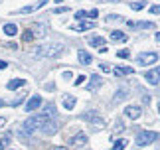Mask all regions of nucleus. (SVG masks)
I'll use <instances>...</instances> for the list:
<instances>
[{"mask_svg": "<svg viewBox=\"0 0 160 150\" xmlns=\"http://www.w3.org/2000/svg\"><path fill=\"white\" fill-rule=\"evenodd\" d=\"M61 53H63V43L61 42L42 43V46H36L34 52H32L34 58H58Z\"/></svg>", "mask_w": 160, "mask_h": 150, "instance_id": "obj_1", "label": "nucleus"}, {"mask_svg": "<svg viewBox=\"0 0 160 150\" xmlns=\"http://www.w3.org/2000/svg\"><path fill=\"white\" fill-rule=\"evenodd\" d=\"M158 138V132L154 130H140L137 134V146H146V144H152Z\"/></svg>", "mask_w": 160, "mask_h": 150, "instance_id": "obj_2", "label": "nucleus"}, {"mask_svg": "<svg viewBox=\"0 0 160 150\" xmlns=\"http://www.w3.org/2000/svg\"><path fill=\"white\" fill-rule=\"evenodd\" d=\"M158 61V53L156 52H142L137 55V63L138 65H152Z\"/></svg>", "mask_w": 160, "mask_h": 150, "instance_id": "obj_3", "label": "nucleus"}, {"mask_svg": "<svg viewBox=\"0 0 160 150\" xmlns=\"http://www.w3.org/2000/svg\"><path fill=\"white\" fill-rule=\"evenodd\" d=\"M40 130H42L44 134L52 136V134H55V132H58V122H55L53 118H48V122H46V124H44V127H42Z\"/></svg>", "mask_w": 160, "mask_h": 150, "instance_id": "obj_4", "label": "nucleus"}, {"mask_svg": "<svg viewBox=\"0 0 160 150\" xmlns=\"http://www.w3.org/2000/svg\"><path fill=\"white\" fill-rule=\"evenodd\" d=\"M40 107H42V97L34 95V97H30V101L26 103V112H34L36 109H40Z\"/></svg>", "mask_w": 160, "mask_h": 150, "instance_id": "obj_5", "label": "nucleus"}, {"mask_svg": "<svg viewBox=\"0 0 160 150\" xmlns=\"http://www.w3.org/2000/svg\"><path fill=\"white\" fill-rule=\"evenodd\" d=\"M125 115L128 118H132V121H137V118H140L142 111H140V107H137V105H128V107L125 109Z\"/></svg>", "mask_w": 160, "mask_h": 150, "instance_id": "obj_6", "label": "nucleus"}, {"mask_svg": "<svg viewBox=\"0 0 160 150\" xmlns=\"http://www.w3.org/2000/svg\"><path fill=\"white\" fill-rule=\"evenodd\" d=\"M71 144L75 146V148L85 146V144H87V134H85V132H77V134L71 138Z\"/></svg>", "mask_w": 160, "mask_h": 150, "instance_id": "obj_7", "label": "nucleus"}, {"mask_svg": "<svg viewBox=\"0 0 160 150\" xmlns=\"http://www.w3.org/2000/svg\"><path fill=\"white\" fill-rule=\"evenodd\" d=\"M91 28H95V24L93 22H79V24H73L71 26V30L73 32H87V30H91Z\"/></svg>", "mask_w": 160, "mask_h": 150, "instance_id": "obj_8", "label": "nucleus"}, {"mask_svg": "<svg viewBox=\"0 0 160 150\" xmlns=\"http://www.w3.org/2000/svg\"><path fill=\"white\" fill-rule=\"evenodd\" d=\"M144 79L148 81L150 85H156V83H160V73H158V69H152V71H146L144 73Z\"/></svg>", "mask_w": 160, "mask_h": 150, "instance_id": "obj_9", "label": "nucleus"}, {"mask_svg": "<svg viewBox=\"0 0 160 150\" xmlns=\"http://www.w3.org/2000/svg\"><path fill=\"white\" fill-rule=\"evenodd\" d=\"M87 40H89V46H93L97 49L105 48V38H101V36H89Z\"/></svg>", "mask_w": 160, "mask_h": 150, "instance_id": "obj_10", "label": "nucleus"}, {"mask_svg": "<svg viewBox=\"0 0 160 150\" xmlns=\"http://www.w3.org/2000/svg\"><path fill=\"white\" fill-rule=\"evenodd\" d=\"M83 118L91 121V124L95 127V130H101L103 127H105V121H101V118H97V117H93V115H83Z\"/></svg>", "mask_w": 160, "mask_h": 150, "instance_id": "obj_11", "label": "nucleus"}, {"mask_svg": "<svg viewBox=\"0 0 160 150\" xmlns=\"http://www.w3.org/2000/svg\"><path fill=\"white\" fill-rule=\"evenodd\" d=\"M128 28H138V30H150V28H154V22H128Z\"/></svg>", "mask_w": 160, "mask_h": 150, "instance_id": "obj_12", "label": "nucleus"}, {"mask_svg": "<svg viewBox=\"0 0 160 150\" xmlns=\"http://www.w3.org/2000/svg\"><path fill=\"white\" fill-rule=\"evenodd\" d=\"M77 58H79V61H81V65H89L91 61H93L91 53H87L85 49H79V52H77Z\"/></svg>", "mask_w": 160, "mask_h": 150, "instance_id": "obj_13", "label": "nucleus"}, {"mask_svg": "<svg viewBox=\"0 0 160 150\" xmlns=\"http://www.w3.org/2000/svg\"><path fill=\"white\" fill-rule=\"evenodd\" d=\"M26 85V79H12L6 83V89H10V91H14V89H20V87Z\"/></svg>", "mask_w": 160, "mask_h": 150, "instance_id": "obj_14", "label": "nucleus"}, {"mask_svg": "<svg viewBox=\"0 0 160 150\" xmlns=\"http://www.w3.org/2000/svg\"><path fill=\"white\" fill-rule=\"evenodd\" d=\"M103 85V79H101V75H91V83H89V89L91 91H95V89H99V87Z\"/></svg>", "mask_w": 160, "mask_h": 150, "instance_id": "obj_15", "label": "nucleus"}, {"mask_svg": "<svg viewBox=\"0 0 160 150\" xmlns=\"http://www.w3.org/2000/svg\"><path fill=\"white\" fill-rule=\"evenodd\" d=\"M111 40L113 42H127L128 36L125 32H121V30H115V32H111Z\"/></svg>", "mask_w": 160, "mask_h": 150, "instance_id": "obj_16", "label": "nucleus"}, {"mask_svg": "<svg viewBox=\"0 0 160 150\" xmlns=\"http://www.w3.org/2000/svg\"><path fill=\"white\" fill-rule=\"evenodd\" d=\"M75 105H77L75 97H71V95H65V97H63V109L73 111V107H75Z\"/></svg>", "mask_w": 160, "mask_h": 150, "instance_id": "obj_17", "label": "nucleus"}, {"mask_svg": "<svg viewBox=\"0 0 160 150\" xmlns=\"http://www.w3.org/2000/svg\"><path fill=\"white\" fill-rule=\"evenodd\" d=\"M134 73V69L132 67H127V65H119V67H115V75H132Z\"/></svg>", "mask_w": 160, "mask_h": 150, "instance_id": "obj_18", "label": "nucleus"}, {"mask_svg": "<svg viewBox=\"0 0 160 150\" xmlns=\"http://www.w3.org/2000/svg\"><path fill=\"white\" fill-rule=\"evenodd\" d=\"M4 34L6 36H10V38H14L16 34H18V26H16V24H4Z\"/></svg>", "mask_w": 160, "mask_h": 150, "instance_id": "obj_19", "label": "nucleus"}, {"mask_svg": "<svg viewBox=\"0 0 160 150\" xmlns=\"http://www.w3.org/2000/svg\"><path fill=\"white\" fill-rule=\"evenodd\" d=\"M127 95H128V89H127V87H122V89H119V91L115 93V99H113V103L125 101V99H127Z\"/></svg>", "mask_w": 160, "mask_h": 150, "instance_id": "obj_20", "label": "nucleus"}, {"mask_svg": "<svg viewBox=\"0 0 160 150\" xmlns=\"http://www.w3.org/2000/svg\"><path fill=\"white\" fill-rule=\"evenodd\" d=\"M44 6V2H38V4H32V6H24V8H20V14H28V12H34Z\"/></svg>", "mask_w": 160, "mask_h": 150, "instance_id": "obj_21", "label": "nucleus"}, {"mask_svg": "<svg viewBox=\"0 0 160 150\" xmlns=\"http://www.w3.org/2000/svg\"><path fill=\"white\" fill-rule=\"evenodd\" d=\"M127 138H119V140H115V144H113V150H125L127 148Z\"/></svg>", "mask_w": 160, "mask_h": 150, "instance_id": "obj_22", "label": "nucleus"}, {"mask_svg": "<svg viewBox=\"0 0 160 150\" xmlns=\"http://www.w3.org/2000/svg\"><path fill=\"white\" fill-rule=\"evenodd\" d=\"M8 144H10V134H4L2 138H0V150L8 148Z\"/></svg>", "mask_w": 160, "mask_h": 150, "instance_id": "obj_23", "label": "nucleus"}, {"mask_svg": "<svg viewBox=\"0 0 160 150\" xmlns=\"http://www.w3.org/2000/svg\"><path fill=\"white\" fill-rule=\"evenodd\" d=\"M117 58H119V59H128V58H131V52H127V49H119V52H117Z\"/></svg>", "mask_w": 160, "mask_h": 150, "instance_id": "obj_24", "label": "nucleus"}, {"mask_svg": "<svg viewBox=\"0 0 160 150\" xmlns=\"http://www.w3.org/2000/svg\"><path fill=\"white\" fill-rule=\"evenodd\" d=\"M44 112H46V115L48 117H55V107H53V105H46V109H44Z\"/></svg>", "mask_w": 160, "mask_h": 150, "instance_id": "obj_25", "label": "nucleus"}, {"mask_svg": "<svg viewBox=\"0 0 160 150\" xmlns=\"http://www.w3.org/2000/svg\"><path fill=\"white\" fill-rule=\"evenodd\" d=\"M34 36H36V34L32 32V30H26V32L22 34V38H24V42H32V40H34Z\"/></svg>", "mask_w": 160, "mask_h": 150, "instance_id": "obj_26", "label": "nucleus"}, {"mask_svg": "<svg viewBox=\"0 0 160 150\" xmlns=\"http://www.w3.org/2000/svg\"><path fill=\"white\" fill-rule=\"evenodd\" d=\"M75 18L79 22L81 20H85V18H89V12H85V10H79V12H75Z\"/></svg>", "mask_w": 160, "mask_h": 150, "instance_id": "obj_27", "label": "nucleus"}, {"mask_svg": "<svg viewBox=\"0 0 160 150\" xmlns=\"http://www.w3.org/2000/svg\"><path fill=\"white\" fill-rule=\"evenodd\" d=\"M144 6H146L144 2H132V4H131V8L138 12V10H142V8H144Z\"/></svg>", "mask_w": 160, "mask_h": 150, "instance_id": "obj_28", "label": "nucleus"}, {"mask_svg": "<svg viewBox=\"0 0 160 150\" xmlns=\"http://www.w3.org/2000/svg\"><path fill=\"white\" fill-rule=\"evenodd\" d=\"M99 67H101V71H105V73H109V71H111V65H109V63H105V61H103Z\"/></svg>", "mask_w": 160, "mask_h": 150, "instance_id": "obj_29", "label": "nucleus"}, {"mask_svg": "<svg viewBox=\"0 0 160 150\" xmlns=\"http://www.w3.org/2000/svg\"><path fill=\"white\" fill-rule=\"evenodd\" d=\"M148 12H150V14H160V6H150Z\"/></svg>", "mask_w": 160, "mask_h": 150, "instance_id": "obj_30", "label": "nucleus"}, {"mask_svg": "<svg viewBox=\"0 0 160 150\" xmlns=\"http://www.w3.org/2000/svg\"><path fill=\"white\" fill-rule=\"evenodd\" d=\"M53 12H55V14H63V12H69V8H65V6H61V8H55Z\"/></svg>", "mask_w": 160, "mask_h": 150, "instance_id": "obj_31", "label": "nucleus"}, {"mask_svg": "<svg viewBox=\"0 0 160 150\" xmlns=\"http://www.w3.org/2000/svg\"><path fill=\"white\" fill-rule=\"evenodd\" d=\"M97 16H99V10H91L89 12V18H97Z\"/></svg>", "mask_w": 160, "mask_h": 150, "instance_id": "obj_32", "label": "nucleus"}, {"mask_svg": "<svg viewBox=\"0 0 160 150\" xmlns=\"http://www.w3.org/2000/svg\"><path fill=\"white\" fill-rule=\"evenodd\" d=\"M83 81H85V77H83V75H79L77 81H75V85H83Z\"/></svg>", "mask_w": 160, "mask_h": 150, "instance_id": "obj_33", "label": "nucleus"}, {"mask_svg": "<svg viewBox=\"0 0 160 150\" xmlns=\"http://www.w3.org/2000/svg\"><path fill=\"white\" fill-rule=\"evenodd\" d=\"M6 67H8V63H6V61H2V59H0V69H6Z\"/></svg>", "mask_w": 160, "mask_h": 150, "instance_id": "obj_34", "label": "nucleus"}, {"mask_svg": "<svg viewBox=\"0 0 160 150\" xmlns=\"http://www.w3.org/2000/svg\"><path fill=\"white\" fill-rule=\"evenodd\" d=\"M4 124H6V118H4V117H0V128H2Z\"/></svg>", "mask_w": 160, "mask_h": 150, "instance_id": "obj_35", "label": "nucleus"}, {"mask_svg": "<svg viewBox=\"0 0 160 150\" xmlns=\"http://www.w3.org/2000/svg\"><path fill=\"white\" fill-rule=\"evenodd\" d=\"M52 150H67V148H65V146H53Z\"/></svg>", "mask_w": 160, "mask_h": 150, "instance_id": "obj_36", "label": "nucleus"}, {"mask_svg": "<svg viewBox=\"0 0 160 150\" xmlns=\"http://www.w3.org/2000/svg\"><path fill=\"white\" fill-rule=\"evenodd\" d=\"M156 40H158V42H160V32H158V34H156Z\"/></svg>", "mask_w": 160, "mask_h": 150, "instance_id": "obj_37", "label": "nucleus"}, {"mask_svg": "<svg viewBox=\"0 0 160 150\" xmlns=\"http://www.w3.org/2000/svg\"><path fill=\"white\" fill-rule=\"evenodd\" d=\"M0 107H4V101H2V99H0Z\"/></svg>", "mask_w": 160, "mask_h": 150, "instance_id": "obj_38", "label": "nucleus"}, {"mask_svg": "<svg viewBox=\"0 0 160 150\" xmlns=\"http://www.w3.org/2000/svg\"><path fill=\"white\" fill-rule=\"evenodd\" d=\"M158 112H160V103H158Z\"/></svg>", "mask_w": 160, "mask_h": 150, "instance_id": "obj_39", "label": "nucleus"}, {"mask_svg": "<svg viewBox=\"0 0 160 150\" xmlns=\"http://www.w3.org/2000/svg\"><path fill=\"white\" fill-rule=\"evenodd\" d=\"M40 2H46V0H40Z\"/></svg>", "mask_w": 160, "mask_h": 150, "instance_id": "obj_40", "label": "nucleus"}, {"mask_svg": "<svg viewBox=\"0 0 160 150\" xmlns=\"http://www.w3.org/2000/svg\"><path fill=\"white\" fill-rule=\"evenodd\" d=\"M158 73H160V67H158Z\"/></svg>", "mask_w": 160, "mask_h": 150, "instance_id": "obj_41", "label": "nucleus"}]
</instances>
